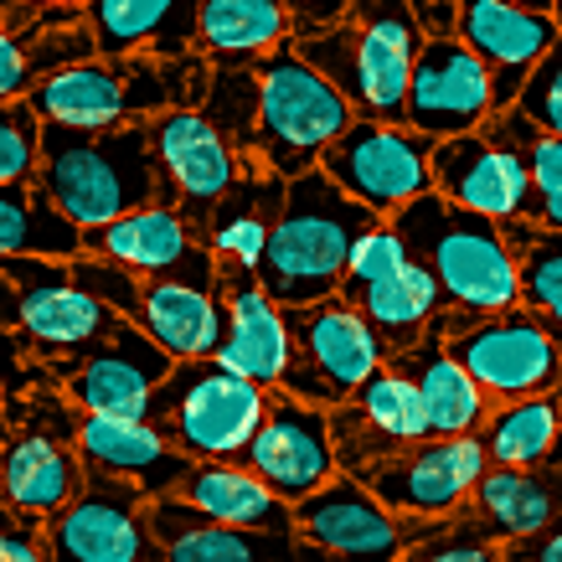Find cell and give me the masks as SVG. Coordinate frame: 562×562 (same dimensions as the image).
Returning a JSON list of instances; mask_svg holds the SVG:
<instances>
[{
	"mask_svg": "<svg viewBox=\"0 0 562 562\" xmlns=\"http://www.w3.org/2000/svg\"><path fill=\"white\" fill-rule=\"evenodd\" d=\"M72 284L109 305L120 321L145 330L171 361H212L227 330L222 300L212 290L181 284V279H139L130 269H114L103 258H68Z\"/></svg>",
	"mask_w": 562,
	"mask_h": 562,
	"instance_id": "10",
	"label": "cell"
},
{
	"mask_svg": "<svg viewBox=\"0 0 562 562\" xmlns=\"http://www.w3.org/2000/svg\"><path fill=\"white\" fill-rule=\"evenodd\" d=\"M83 254V233L72 227L36 181L0 187V263L5 258H52L68 263Z\"/></svg>",
	"mask_w": 562,
	"mask_h": 562,
	"instance_id": "37",
	"label": "cell"
},
{
	"mask_svg": "<svg viewBox=\"0 0 562 562\" xmlns=\"http://www.w3.org/2000/svg\"><path fill=\"white\" fill-rule=\"evenodd\" d=\"M558 439H562L558 392L521 397V403H501V408H491L485 428H480V443H485L491 470H542V464H552Z\"/></svg>",
	"mask_w": 562,
	"mask_h": 562,
	"instance_id": "36",
	"label": "cell"
},
{
	"mask_svg": "<svg viewBox=\"0 0 562 562\" xmlns=\"http://www.w3.org/2000/svg\"><path fill=\"white\" fill-rule=\"evenodd\" d=\"M321 171L372 217L392 222L408 202L434 191V139L408 124L357 120L325 150Z\"/></svg>",
	"mask_w": 562,
	"mask_h": 562,
	"instance_id": "13",
	"label": "cell"
},
{
	"mask_svg": "<svg viewBox=\"0 0 562 562\" xmlns=\"http://www.w3.org/2000/svg\"><path fill=\"white\" fill-rule=\"evenodd\" d=\"M171 367L176 361L145 330L124 325L114 341L93 346V351H83L78 361H63V367H42V372L63 387V397L83 418H130V424H145L155 387L171 376Z\"/></svg>",
	"mask_w": 562,
	"mask_h": 562,
	"instance_id": "18",
	"label": "cell"
},
{
	"mask_svg": "<svg viewBox=\"0 0 562 562\" xmlns=\"http://www.w3.org/2000/svg\"><path fill=\"white\" fill-rule=\"evenodd\" d=\"M542 130L527 114H491L475 135H454L434 145V196L460 212L491 217L495 227L531 217V166L527 155Z\"/></svg>",
	"mask_w": 562,
	"mask_h": 562,
	"instance_id": "9",
	"label": "cell"
},
{
	"mask_svg": "<svg viewBox=\"0 0 562 562\" xmlns=\"http://www.w3.org/2000/svg\"><path fill=\"white\" fill-rule=\"evenodd\" d=\"M491 114L495 99L485 63L464 47L460 36H428L418 63H413L403 124L439 145V139L454 135H475L480 124H491Z\"/></svg>",
	"mask_w": 562,
	"mask_h": 562,
	"instance_id": "22",
	"label": "cell"
},
{
	"mask_svg": "<svg viewBox=\"0 0 562 562\" xmlns=\"http://www.w3.org/2000/svg\"><path fill=\"white\" fill-rule=\"evenodd\" d=\"M0 273L16 284V336H21V351L36 367L78 361L83 351L114 341L124 325H130L109 305H99L93 294L78 290L68 263H52V258H5Z\"/></svg>",
	"mask_w": 562,
	"mask_h": 562,
	"instance_id": "12",
	"label": "cell"
},
{
	"mask_svg": "<svg viewBox=\"0 0 562 562\" xmlns=\"http://www.w3.org/2000/svg\"><path fill=\"white\" fill-rule=\"evenodd\" d=\"M150 155L155 202L176 206L196 238H202L212 206L248 171V160L202 120V109H166L160 120H150Z\"/></svg>",
	"mask_w": 562,
	"mask_h": 562,
	"instance_id": "14",
	"label": "cell"
},
{
	"mask_svg": "<svg viewBox=\"0 0 562 562\" xmlns=\"http://www.w3.org/2000/svg\"><path fill=\"white\" fill-rule=\"evenodd\" d=\"M382 217L357 206L330 176L315 171L294 176L284 191V212L273 222L263 263H258V284L269 290L279 310H305L321 300H336L351 263L361 233H372Z\"/></svg>",
	"mask_w": 562,
	"mask_h": 562,
	"instance_id": "1",
	"label": "cell"
},
{
	"mask_svg": "<svg viewBox=\"0 0 562 562\" xmlns=\"http://www.w3.org/2000/svg\"><path fill=\"white\" fill-rule=\"evenodd\" d=\"M176 501H187L191 512H202L206 521H222V527L294 531V506H284L243 464H191V475L176 485Z\"/></svg>",
	"mask_w": 562,
	"mask_h": 562,
	"instance_id": "34",
	"label": "cell"
},
{
	"mask_svg": "<svg viewBox=\"0 0 562 562\" xmlns=\"http://www.w3.org/2000/svg\"><path fill=\"white\" fill-rule=\"evenodd\" d=\"M145 527L160 547V562H330L321 547H310L294 531L222 527V521L191 512L176 495L145 501Z\"/></svg>",
	"mask_w": 562,
	"mask_h": 562,
	"instance_id": "25",
	"label": "cell"
},
{
	"mask_svg": "<svg viewBox=\"0 0 562 562\" xmlns=\"http://www.w3.org/2000/svg\"><path fill=\"white\" fill-rule=\"evenodd\" d=\"M325 418H330L336 464H341V475H351V480H361L367 470L392 460V454H403L408 443L428 439L418 387H413L403 372H392L387 361L361 382L351 403L330 408Z\"/></svg>",
	"mask_w": 562,
	"mask_h": 562,
	"instance_id": "21",
	"label": "cell"
},
{
	"mask_svg": "<svg viewBox=\"0 0 562 562\" xmlns=\"http://www.w3.org/2000/svg\"><path fill=\"white\" fill-rule=\"evenodd\" d=\"M506 5H521V11H542V16H552V0H506Z\"/></svg>",
	"mask_w": 562,
	"mask_h": 562,
	"instance_id": "51",
	"label": "cell"
},
{
	"mask_svg": "<svg viewBox=\"0 0 562 562\" xmlns=\"http://www.w3.org/2000/svg\"><path fill=\"white\" fill-rule=\"evenodd\" d=\"M408 5H460V0H408Z\"/></svg>",
	"mask_w": 562,
	"mask_h": 562,
	"instance_id": "52",
	"label": "cell"
},
{
	"mask_svg": "<svg viewBox=\"0 0 562 562\" xmlns=\"http://www.w3.org/2000/svg\"><path fill=\"white\" fill-rule=\"evenodd\" d=\"M403 562H506V547L495 542L470 512H460L439 521L424 542H413L403 552Z\"/></svg>",
	"mask_w": 562,
	"mask_h": 562,
	"instance_id": "41",
	"label": "cell"
},
{
	"mask_svg": "<svg viewBox=\"0 0 562 562\" xmlns=\"http://www.w3.org/2000/svg\"><path fill=\"white\" fill-rule=\"evenodd\" d=\"M443 351L475 376V387L491 397V408L558 392V376H562L558 341H552L547 325L537 321V315H527L521 305L464 325L460 336L443 341Z\"/></svg>",
	"mask_w": 562,
	"mask_h": 562,
	"instance_id": "15",
	"label": "cell"
},
{
	"mask_svg": "<svg viewBox=\"0 0 562 562\" xmlns=\"http://www.w3.org/2000/svg\"><path fill=\"white\" fill-rule=\"evenodd\" d=\"M284 325H290V367H284V387L279 392H290V397H300V403L321 413L351 403L361 382L387 361L367 315L351 310L346 300L284 310Z\"/></svg>",
	"mask_w": 562,
	"mask_h": 562,
	"instance_id": "11",
	"label": "cell"
},
{
	"mask_svg": "<svg viewBox=\"0 0 562 562\" xmlns=\"http://www.w3.org/2000/svg\"><path fill=\"white\" fill-rule=\"evenodd\" d=\"M78 418L63 387L47 372L5 408V449H0V506L52 521L83 491L78 464Z\"/></svg>",
	"mask_w": 562,
	"mask_h": 562,
	"instance_id": "8",
	"label": "cell"
},
{
	"mask_svg": "<svg viewBox=\"0 0 562 562\" xmlns=\"http://www.w3.org/2000/svg\"><path fill=\"white\" fill-rule=\"evenodd\" d=\"M52 562H160L150 527H145V495L124 480L83 470V491L72 506L47 521Z\"/></svg>",
	"mask_w": 562,
	"mask_h": 562,
	"instance_id": "19",
	"label": "cell"
},
{
	"mask_svg": "<svg viewBox=\"0 0 562 562\" xmlns=\"http://www.w3.org/2000/svg\"><path fill=\"white\" fill-rule=\"evenodd\" d=\"M0 562H52L47 521L0 506Z\"/></svg>",
	"mask_w": 562,
	"mask_h": 562,
	"instance_id": "45",
	"label": "cell"
},
{
	"mask_svg": "<svg viewBox=\"0 0 562 562\" xmlns=\"http://www.w3.org/2000/svg\"><path fill=\"white\" fill-rule=\"evenodd\" d=\"M454 36L485 63L495 114H506V109H516L527 78L542 68V57L558 47L562 32L542 11H521V5H506V0H460Z\"/></svg>",
	"mask_w": 562,
	"mask_h": 562,
	"instance_id": "24",
	"label": "cell"
},
{
	"mask_svg": "<svg viewBox=\"0 0 562 562\" xmlns=\"http://www.w3.org/2000/svg\"><path fill=\"white\" fill-rule=\"evenodd\" d=\"M212 68L202 57L160 63V57H88L78 68L42 78L26 93L42 124L63 130H124L150 124L166 109H202Z\"/></svg>",
	"mask_w": 562,
	"mask_h": 562,
	"instance_id": "2",
	"label": "cell"
},
{
	"mask_svg": "<svg viewBox=\"0 0 562 562\" xmlns=\"http://www.w3.org/2000/svg\"><path fill=\"white\" fill-rule=\"evenodd\" d=\"M516 114H527L542 135L562 139V36H558V47L542 57V68L527 78L521 99H516Z\"/></svg>",
	"mask_w": 562,
	"mask_h": 562,
	"instance_id": "44",
	"label": "cell"
},
{
	"mask_svg": "<svg viewBox=\"0 0 562 562\" xmlns=\"http://www.w3.org/2000/svg\"><path fill=\"white\" fill-rule=\"evenodd\" d=\"M254 78H258V124H254V145L243 155L254 171L294 181V176L315 171L325 150L357 124L351 103L294 52V42L279 47L273 57H263Z\"/></svg>",
	"mask_w": 562,
	"mask_h": 562,
	"instance_id": "6",
	"label": "cell"
},
{
	"mask_svg": "<svg viewBox=\"0 0 562 562\" xmlns=\"http://www.w3.org/2000/svg\"><path fill=\"white\" fill-rule=\"evenodd\" d=\"M196 11L202 0H93L88 26L99 57H196Z\"/></svg>",
	"mask_w": 562,
	"mask_h": 562,
	"instance_id": "29",
	"label": "cell"
},
{
	"mask_svg": "<svg viewBox=\"0 0 562 562\" xmlns=\"http://www.w3.org/2000/svg\"><path fill=\"white\" fill-rule=\"evenodd\" d=\"M88 57H99L88 16L0 5V103L26 99L42 78L78 68Z\"/></svg>",
	"mask_w": 562,
	"mask_h": 562,
	"instance_id": "27",
	"label": "cell"
},
{
	"mask_svg": "<svg viewBox=\"0 0 562 562\" xmlns=\"http://www.w3.org/2000/svg\"><path fill=\"white\" fill-rule=\"evenodd\" d=\"M424 42L428 36L418 32L408 0H351L336 32L305 36L294 42V52L351 103L357 120L403 124L413 63Z\"/></svg>",
	"mask_w": 562,
	"mask_h": 562,
	"instance_id": "3",
	"label": "cell"
},
{
	"mask_svg": "<svg viewBox=\"0 0 562 562\" xmlns=\"http://www.w3.org/2000/svg\"><path fill=\"white\" fill-rule=\"evenodd\" d=\"M397 238L408 243V258L434 273V284L443 294V310L460 321H485L501 310H516V258L506 233L491 217L460 212L443 196H418L397 217Z\"/></svg>",
	"mask_w": 562,
	"mask_h": 562,
	"instance_id": "5",
	"label": "cell"
},
{
	"mask_svg": "<svg viewBox=\"0 0 562 562\" xmlns=\"http://www.w3.org/2000/svg\"><path fill=\"white\" fill-rule=\"evenodd\" d=\"M290 11V26H294V42L305 36H321V32H336L351 11V0H284Z\"/></svg>",
	"mask_w": 562,
	"mask_h": 562,
	"instance_id": "47",
	"label": "cell"
},
{
	"mask_svg": "<svg viewBox=\"0 0 562 562\" xmlns=\"http://www.w3.org/2000/svg\"><path fill=\"white\" fill-rule=\"evenodd\" d=\"M83 258H103L114 269L139 273V279H181V284L217 294V258L206 254L202 238L191 233L176 206L160 202L83 233Z\"/></svg>",
	"mask_w": 562,
	"mask_h": 562,
	"instance_id": "23",
	"label": "cell"
},
{
	"mask_svg": "<svg viewBox=\"0 0 562 562\" xmlns=\"http://www.w3.org/2000/svg\"><path fill=\"white\" fill-rule=\"evenodd\" d=\"M392 372H403L418 387L424 403L428 439H475L491 418V397L475 387V376L443 351V341H418L413 351L387 361Z\"/></svg>",
	"mask_w": 562,
	"mask_h": 562,
	"instance_id": "30",
	"label": "cell"
},
{
	"mask_svg": "<svg viewBox=\"0 0 562 562\" xmlns=\"http://www.w3.org/2000/svg\"><path fill=\"white\" fill-rule=\"evenodd\" d=\"M516 258V300L527 315L547 325V336L562 351V233H547L537 222H506L501 227Z\"/></svg>",
	"mask_w": 562,
	"mask_h": 562,
	"instance_id": "38",
	"label": "cell"
},
{
	"mask_svg": "<svg viewBox=\"0 0 562 562\" xmlns=\"http://www.w3.org/2000/svg\"><path fill=\"white\" fill-rule=\"evenodd\" d=\"M552 21H558V32H562V0H552Z\"/></svg>",
	"mask_w": 562,
	"mask_h": 562,
	"instance_id": "53",
	"label": "cell"
},
{
	"mask_svg": "<svg viewBox=\"0 0 562 562\" xmlns=\"http://www.w3.org/2000/svg\"><path fill=\"white\" fill-rule=\"evenodd\" d=\"M464 512L501 547L527 542L562 516V464L542 470H485Z\"/></svg>",
	"mask_w": 562,
	"mask_h": 562,
	"instance_id": "32",
	"label": "cell"
},
{
	"mask_svg": "<svg viewBox=\"0 0 562 562\" xmlns=\"http://www.w3.org/2000/svg\"><path fill=\"white\" fill-rule=\"evenodd\" d=\"M439 521L392 516L361 480L336 475L325 491L294 506V537L321 547L330 562H403L413 542H424Z\"/></svg>",
	"mask_w": 562,
	"mask_h": 562,
	"instance_id": "16",
	"label": "cell"
},
{
	"mask_svg": "<svg viewBox=\"0 0 562 562\" xmlns=\"http://www.w3.org/2000/svg\"><path fill=\"white\" fill-rule=\"evenodd\" d=\"M403 269H408V243L397 238L392 222H376L372 233H361L357 248H351V263H346V279L336 300H346V305L357 310L376 284H387L392 273H403Z\"/></svg>",
	"mask_w": 562,
	"mask_h": 562,
	"instance_id": "40",
	"label": "cell"
},
{
	"mask_svg": "<svg viewBox=\"0 0 562 562\" xmlns=\"http://www.w3.org/2000/svg\"><path fill=\"white\" fill-rule=\"evenodd\" d=\"M290 42L284 0H202L196 11V57L206 68H258Z\"/></svg>",
	"mask_w": 562,
	"mask_h": 562,
	"instance_id": "31",
	"label": "cell"
},
{
	"mask_svg": "<svg viewBox=\"0 0 562 562\" xmlns=\"http://www.w3.org/2000/svg\"><path fill=\"white\" fill-rule=\"evenodd\" d=\"M0 5H32V11H63V16H88L93 0H0Z\"/></svg>",
	"mask_w": 562,
	"mask_h": 562,
	"instance_id": "49",
	"label": "cell"
},
{
	"mask_svg": "<svg viewBox=\"0 0 562 562\" xmlns=\"http://www.w3.org/2000/svg\"><path fill=\"white\" fill-rule=\"evenodd\" d=\"M506 562H562V516L547 531L527 537V542H512V547H506Z\"/></svg>",
	"mask_w": 562,
	"mask_h": 562,
	"instance_id": "48",
	"label": "cell"
},
{
	"mask_svg": "<svg viewBox=\"0 0 562 562\" xmlns=\"http://www.w3.org/2000/svg\"><path fill=\"white\" fill-rule=\"evenodd\" d=\"M78 464L135 485L145 501L176 495V485L191 475V460L181 449H171L150 424L130 418H78Z\"/></svg>",
	"mask_w": 562,
	"mask_h": 562,
	"instance_id": "28",
	"label": "cell"
},
{
	"mask_svg": "<svg viewBox=\"0 0 562 562\" xmlns=\"http://www.w3.org/2000/svg\"><path fill=\"white\" fill-rule=\"evenodd\" d=\"M5 434H11V428H5V418H0V449H5Z\"/></svg>",
	"mask_w": 562,
	"mask_h": 562,
	"instance_id": "54",
	"label": "cell"
},
{
	"mask_svg": "<svg viewBox=\"0 0 562 562\" xmlns=\"http://www.w3.org/2000/svg\"><path fill=\"white\" fill-rule=\"evenodd\" d=\"M36 187L52 196V206L78 227H109L155 202V155L150 124L124 130H63L42 124V166Z\"/></svg>",
	"mask_w": 562,
	"mask_h": 562,
	"instance_id": "4",
	"label": "cell"
},
{
	"mask_svg": "<svg viewBox=\"0 0 562 562\" xmlns=\"http://www.w3.org/2000/svg\"><path fill=\"white\" fill-rule=\"evenodd\" d=\"M269 413V392L222 361H176L155 387L145 424L181 449L191 464H243L258 424Z\"/></svg>",
	"mask_w": 562,
	"mask_h": 562,
	"instance_id": "7",
	"label": "cell"
},
{
	"mask_svg": "<svg viewBox=\"0 0 562 562\" xmlns=\"http://www.w3.org/2000/svg\"><path fill=\"white\" fill-rule=\"evenodd\" d=\"M491 470L485 443L475 439H418L403 454L382 460L376 470L361 475V485L387 506L392 516L413 521H449L470 506L480 475Z\"/></svg>",
	"mask_w": 562,
	"mask_h": 562,
	"instance_id": "17",
	"label": "cell"
},
{
	"mask_svg": "<svg viewBox=\"0 0 562 562\" xmlns=\"http://www.w3.org/2000/svg\"><path fill=\"white\" fill-rule=\"evenodd\" d=\"M552 464H562V439H558V449H552Z\"/></svg>",
	"mask_w": 562,
	"mask_h": 562,
	"instance_id": "55",
	"label": "cell"
},
{
	"mask_svg": "<svg viewBox=\"0 0 562 562\" xmlns=\"http://www.w3.org/2000/svg\"><path fill=\"white\" fill-rule=\"evenodd\" d=\"M42 166V120L32 103H0V187H26Z\"/></svg>",
	"mask_w": 562,
	"mask_h": 562,
	"instance_id": "42",
	"label": "cell"
},
{
	"mask_svg": "<svg viewBox=\"0 0 562 562\" xmlns=\"http://www.w3.org/2000/svg\"><path fill=\"white\" fill-rule=\"evenodd\" d=\"M217 300L222 315H227V330H222V346L212 361L258 382L263 392H279L284 387V367H290L284 310L273 305L269 290L258 284V273L243 269V263H217Z\"/></svg>",
	"mask_w": 562,
	"mask_h": 562,
	"instance_id": "26",
	"label": "cell"
},
{
	"mask_svg": "<svg viewBox=\"0 0 562 562\" xmlns=\"http://www.w3.org/2000/svg\"><path fill=\"white\" fill-rule=\"evenodd\" d=\"M558 403H562V376H558Z\"/></svg>",
	"mask_w": 562,
	"mask_h": 562,
	"instance_id": "56",
	"label": "cell"
},
{
	"mask_svg": "<svg viewBox=\"0 0 562 562\" xmlns=\"http://www.w3.org/2000/svg\"><path fill=\"white\" fill-rule=\"evenodd\" d=\"M202 120L217 130L238 155H248L254 145V124H258V78L254 68H212L202 99Z\"/></svg>",
	"mask_w": 562,
	"mask_h": 562,
	"instance_id": "39",
	"label": "cell"
},
{
	"mask_svg": "<svg viewBox=\"0 0 562 562\" xmlns=\"http://www.w3.org/2000/svg\"><path fill=\"white\" fill-rule=\"evenodd\" d=\"M0 330H16V284L0 273Z\"/></svg>",
	"mask_w": 562,
	"mask_h": 562,
	"instance_id": "50",
	"label": "cell"
},
{
	"mask_svg": "<svg viewBox=\"0 0 562 562\" xmlns=\"http://www.w3.org/2000/svg\"><path fill=\"white\" fill-rule=\"evenodd\" d=\"M531 166V222L547 233H562V139L542 135L527 155Z\"/></svg>",
	"mask_w": 562,
	"mask_h": 562,
	"instance_id": "43",
	"label": "cell"
},
{
	"mask_svg": "<svg viewBox=\"0 0 562 562\" xmlns=\"http://www.w3.org/2000/svg\"><path fill=\"white\" fill-rule=\"evenodd\" d=\"M357 310L367 315L372 336L382 341V351H387V361H392L428 336V325L443 315V294H439V284H434V273L408 258V269L392 273L387 284H376Z\"/></svg>",
	"mask_w": 562,
	"mask_h": 562,
	"instance_id": "35",
	"label": "cell"
},
{
	"mask_svg": "<svg viewBox=\"0 0 562 562\" xmlns=\"http://www.w3.org/2000/svg\"><path fill=\"white\" fill-rule=\"evenodd\" d=\"M243 470H254L284 506L310 501L341 475L336 443H330V418L290 392H269V413L243 454Z\"/></svg>",
	"mask_w": 562,
	"mask_h": 562,
	"instance_id": "20",
	"label": "cell"
},
{
	"mask_svg": "<svg viewBox=\"0 0 562 562\" xmlns=\"http://www.w3.org/2000/svg\"><path fill=\"white\" fill-rule=\"evenodd\" d=\"M36 376H42V367L21 351V336L16 330H0V418H5V408L32 387Z\"/></svg>",
	"mask_w": 562,
	"mask_h": 562,
	"instance_id": "46",
	"label": "cell"
},
{
	"mask_svg": "<svg viewBox=\"0 0 562 562\" xmlns=\"http://www.w3.org/2000/svg\"><path fill=\"white\" fill-rule=\"evenodd\" d=\"M284 191H290V181L248 166V171L238 176V187L212 206V217H206V227H202V248L217 258V263H243V269L258 273L273 222L284 212Z\"/></svg>",
	"mask_w": 562,
	"mask_h": 562,
	"instance_id": "33",
	"label": "cell"
}]
</instances>
